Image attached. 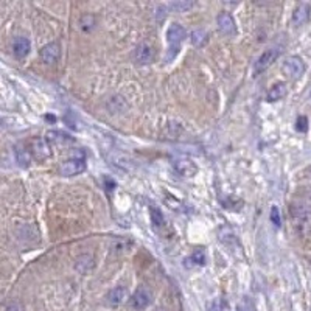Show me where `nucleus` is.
Returning <instances> with one entry per match:
<instances>
[{
  "label": "nucleus",
  "instance_id": "nucleus-1",
  "mask_svg": "<svg viewBox=\"0 0 311 311\" xmlns=\"http://www.w3.org/2000/svg\"><path fill=\"white\" fill-rule=\"evenodd\" d=\"M187 37V31L182 25L179 23H171L166 30V42H168V50H166V56H165V62L173 61L179 50H180V44L185 41Z\"/></svg>",
  "mask_w": 311,
  "mask_h": 311
},
{
  "label": "nucleus",
  "instance_id": "nucleus-2",
  "mask_svg": "<svg viewBox=\"0 0 311 311\" xmlns=\"http://www.w3.org/2000/svg\"><path fill=\"white\" fill-rule=\"evenodd\" d=\"M282 70L288 78H293V80H299V78L305 72V64H304V61L299 56H290L287 61L283 62Z\"/></svg>",
  "mask_w": 311,
  "mask_h": 311
},
{
  "label": "nucleus",
  "instance_id": "nucleus-3",
  "mask_svg": "<svg viewBox=\"0 0 311 311\" xmlns=\"http://www.w3.org/2000/svg\"><path fill=\"white\" fill-rule=\"evenodd\" d=\"M30 153L34 156L37 160H45L51 156V148L48 145L47 139L44 137H34L30 140Z\"/></svg>",
  "mask_w": 311,
  "mask_h": 311
},
{
  "label": "nucleus",
  "instance_id": "nucleus-4",
  "mask_svg": "<svg viewBox=\"0 0 311 311\" xmlns=\"http://www.w3.org/2000/svg\"><path fill=\"white\" fill-rule=\"evenodd\" d=\"M84 170H86V162L83 159H69L59 166V174L70 177L81 174Z\"/></svg>",
  "mask_w": 311,
  "mask_h": 311
},
{
  "label": "nucleus",
  "instance_id": "nucleus-5",
  "mask_svg": "<svg viewBox=\"0 0 311 311\" xmlns=\"http://www.w3.org/2000/svg\"><path fill=\"white\" fill-rule=\"evenodd\" d=\"M218 28L219 31H221L224 36H235L237 34V25H235V20H233L232 14H229V12L223 11L218 14Z\"/></svg>",
  "mask_w": 311,
  "mask_h": 311
},
{
  "label": "nucleus",
  "instance_id": "nucleus-6",
  "mask_svg": "<svg viewBox=\"0 0 311 311\" xmlns=\"http://www.w3.org/2000/svg\"><path fill=\"white\" fill-rule=\"evenodd\" d=\"M279 55H280V51L279 50H276V48H269V50H266L265 53L257 59V62H255V66H254V70H255V73H262V72H265L269 66H272V62H276V59L279 58Z\"/></svg>",
  "mask_w": 311,
  "mask_h": 311
},
{
  "label": "nucleus",
  "instance_id": "nucleus-7",
  "mask_svg": "<svg viewBox=\"0 0 311 311\" xmlns=\"http://www.w3.org/2000/svg\"><path fill=\"white\" fill-rule=\"evenodd\" d=\"M173 168H174V171L182 177H191L198 171V166L190 159H184V157L173 160Z\"/></svg>",
  "mask_w": 311,
  "mask_h": 311
},
{
  "label": "nucleus",
  "instance_id": "nucleus-8",
  "mask_svg": "<svg viewBox=\"0 0 311 311\" xmlns=\"http://www.w3.org/2000/svg\"><path fill=\"white\" fill-rule=\"evenodd\" d=\"M151 304V294L145 290V288H140L137 290L133 296H131V299H129V305H131L134 310L137 311H142V310H145L148 308Z\"/></svg>",
  "mask_w": 311,
  "mask_h": 311
},
{
  "label": "nucleus",
  "instance_id": "nucleus-9",
  "mask_svg": "<svg viewBox=\"0 0 311 311\" xmlns=\"http://www.w3.org/2000/svg\"><path fill=\"white\" fill-rule=\"evenodd\" d=\"M39 55H41V59L45 64H55L61 58V47L56 42H50L41 48V53Z\"/></svg>",
  "mask_w": 311,
  "mask_h": 311
},
{
  "label": "nucleus",
  "instance_id": "nucleus-10",
  "mask_svg": "<svg viewBox=\"0 0 311 311\" xmlns=\"http://www.w3.org/2000/svg\"><path fill=\"white\" fill-rule=\"evenodd\" d=\"M134 59L137 64H142V66H147L154 59V50L151 45L148 44H140L136 51H134Z\"/></svg>",
  "mask_w": 311,
  "mask_h": 311
},
{
  "label": "nucleus",
  "instance_id": "nucleus-11",
  "mask_svg": "<svg viewBox=\"0 0 311 311\" xmlns=\"http://www.w3.org/2000/svg\"><path fill=\"white\" fill-rule=\"evenodd\" d=\"M310 5L308 3H301L299 6H297L293 12V23L296 25V27H302L304 23L308 22L310 19Z\"/></svg>",
  "mask_w": 311,
  "mask_h": 311
},
{
  "label": "nucleus",
  "instance_id": "nucleus-12",
  "mask_svg": "<svg viewBox=\"0 0 311 311\" xmlns=\"http://www.w3.org/2000/svg\"><path fill=\"white\" fill-rule=\"evenodd\" d=\"M30 48H31V44L27 37H16L14 42H12V51H14L16 58H25L28 53H30Z\"/></svg>",
  "mask_w": 311,
  "mask_h": 311
},
{
  "label": "nucleus",
  "instance_id": "nucleus-13",
  "mask_svg": "<svg viewBox=\"0 0 311 311\" xmlns=\"http://www.w3.org/2000/svg\"><path fill=\"white\" fill-rule=\"evenodd\" d=\"M126 299V290L123 287H117L111 290L106 296V302L109 307H119L125 302Z\"/></svg>",
  "mask_w": 311,
  "mask_h": 311
},
{
  "label": "nucleus",
  "instance_id": "nucleus-14",
  "mask_svg": "<svg viewBox=\"0 0 311 311\" xmlns=\"http://www.w3.org/2000/svg\"><path fill=\"white\" fill-rule=\"evenodd\" d=\"M288 94V87L285 83H276L269 90H268V101H279L285 98Z\"/></svg>",
  "mask_w": 311,
  "mask_h": 311
},
{
  "label": "nucleus",
  "instance_id": "nucleus-15",
  "mask_svg": "<svg viewBox=\"0 0 311 311\" xmlns=\"http://www.w3.org/2000/svg\"><path fill=\"white\" fill-rule=\"evenodd\" d=\"M16 160L23 168L30 166V162H31V154H30V151L25 148V147H22V145H17L16 147Z\"/></svg>",
  "mask_w": 311,
  "mask_h": 311
},
{
  "label": "nucleus",
  "instance_id": "nucleus-16",
  "mask_svg": "<svg viewBox=\"0 0 311 311\" xmlns=\"http://www.w3.org/2000/svg\"><path fill=\"white\" fill-rule=\"evenodd\" d=\"M190 41H191L193 45L202 47V45L207 44V41H209V33H207L205 30H194L190 34Z\"/></svg>",
  "mask_w": 311,
  "mask_h": 311
},
{
  "label": "nucleus",
  "instance_id": "nucleus-17",
  "mask_svg": "<svg viewBox=\"0 0 311 311\" xmlns=\"http://www.w3.org/2000/svg\"><path fill=\"white\" fill-rule=\"evenodd\" d=\"M151 221H153V226L157 227V229H160V227H163L166 224L162 212L159 209H156V207H154V209H151Z\"/></svg>",
  "mask_w": 311,
  "mask_h": 311
},
{
  "label": "nucleus",
  "instance_id": "nucleus-18",
  "mask_svg": "<svg viewBox=\"0 0 311 311\" xmlns=\"http://www.w3.org/2000/svg\"><path fill=\"white\" fill-rule=\"evenodd\" d=\"M48 139H50V140H55V142H61V144H64V142L72 140L70 136L62 134V133H58V131H50V133H48Z\"/></svg>",
  "mask_w": 311,
  "mask_h": 311
},
{
  "label": "nucleus",
  "instance_id": "nucleus-19",
  "mask_svg": "<svg viewBox=\"0 0 311 311\" xmlns=\"http://www.w3.org/2000/svg\"><path fill=\"white\" fill-rule=\"evenodd\" d=\"M190 260L194 263V265H204L205 263V254H204V251H194L193 254H191V257H190Z\"/></svg>",
  "mask_w": 311,
  "mask_h": 311
},
{
  "label": "nucleus",
  "instance_id": "nucleus-20",
  "mask_svg": "<svg viewBox=\"0 0 311 311\" xmlns=\"http://www.w3.org/2000/svg\"><path fill=\"white\" fill-rule=\"evenodd\" d=\"M271 221H272V224H274L276 227H280V226H282V216H280V210L277 209L276 205L271 209Z\"/></svg>",
  "mask_w": 311,
  "mask_h": 311
},
{
  "label": "nucleus",
  "instance_id": "nucleus-21",
  "mask_svg": "<svg viewBox=\"0 0 311 311\" xmlns=\"http://www.w3.org/2000/svg\"><path fill=\"white\" fill-rule=\"evenodd\" d=\"M296 129L299 133H307V129H308V119L305 115H301L299 119H297L296 122Z\"/></svg>",
  "mask_w": 311,
  "mask_h": 311
},
{
  "label": "nucleus",
  "instance_id": "nucleus-22",
  "mask_svg": "<svg viewBox=\"0 0 311 311\" xmlns=\"http://www.w3.org/2000/svg\"><path fill=\"white\" fill-rule=\"evenodd\" d=\"M174 9H177V11H187V9H190L191 6H193V3L191 2H176V3H173L171 5Z\"/></svg>",
  "mask_w": 311,
  "mask_h": 311
},
{
  "label": "nucleus",
  "instance_id": "nucleus-23",
  "mask_svg": "<svg viewBox=\"0 0 311 311\" xmlns=\"http://www.w3.org/2000/svg\"><path fill=\"white\" fill-rule=\"evenodd\" d=\"M209 311H221V307H219V302H218V301H213V302L209 305Z\"/></svg>",
  "mask_w": 311,
  "mask_h": 311
},
{
  "label": "nucleus",
  "instance_id": "nucleus-24",
  "mask_svg": "<svg viewBox=\"0 0 311 311\" xmlns=\"http://www.w3.org/2000/svg\"><path fill=\"white\" fill-rule=\"evenodd\" d=\"M8 311H22V307L19 304H11L8 307Z\"/></svg>",
  "mask_w": 311,
  "mask_h": 311
}]
</instances>
